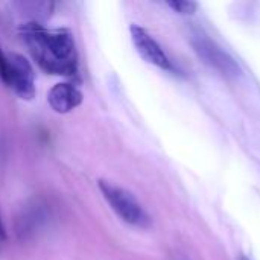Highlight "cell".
I'll return each instance as SVG.
<instances>
[{"mask_svg": "<svg viewBox=\"0 0 260 260\" xmlns=\"http://www.w3.org/2000/svg\"><path fill=\"white\" fill-rule=\"evenodd\" d=\"M18 34L41 70L55 76H78L79 56L73 34L69 29H47L44 24L23 23Z\"/></svg>", "mask_w": 260, "mask_h": 260, "instance_id": "6da1fadb", "label": "cell"}, {"mask_svg": "<svg viewBox=\"0 0 260 260\" xmlns=\"http://www.w3.org/2000/svg\"><path fill=\"white\" fill-rule=\"evenodd\" d=\"M98 186L107 204L123 222L139 229H148L151 225L149 215L129 190L107 180H99Z\"/></svg>", "mask_w": 260, "mask_h": 260, "instance_id": "7a4b0ae2", "label": "cell"}, {"mask_svg": "<svg viewBox=\"0 0 260 260\" xmlns=\"http://www.w3.org/2000/svg\"><path fill=\"white\" fill-rule=\"evenodd\" d=\"M0 81L20 99L35 96V73L30 62L20 53H6L0 47Z\"/></svg>", "mask_w": 260, "mask_h": 260, "instance_id": "3957f363", "label": "cell"}, {"mask_svg": "<svg viewBox=\"0 0 260 260\" xmlns=\"http://www.w3.org/2000/svg\"><path fill=\"white\" fill-rule=\"evenodd\" d=\"M192 46H193L195 52L198 53V56L206 64L216 69L222 75H225V76H238L239 75L241 70H239V66L236 64V61L210 38H207L204 35H195L192 38Z\"/></svg>", "mask_w": 260, "mask_h": 260, "instance_id": "277c9868", "label": "cell"}, {"mask_svg": "<svg viewBox=\"0 0 260 260\" xmlns=\"http://www.w3.org/2000/svg\"><path fill=\"white\" fill-rule=\"evenodd\" d=\"M129 35H131V41H133L137 53L146 62H149L161 70H166V72L174 70L172 61L169 59V56L166 55L163 47L158 44V41L146 29H143L139 24H131Z\"/></svg>", "mask_w": 260, "mask_h": 260, "instance_id": "5b68a950", "label": "cell"}, {"mask_svg": "<svg viewBox=\"0 0 260 260\" xmlns=\"http://www.w3.org/2000/svg\"><path fill=\"white\" fill-rule=\"evenodd\" d=\"M82 101V91L72 82H58L47 93V102L50 108L58 114H67L76 110Z\"/></svg>", "mask_w": 260, "mask_h": 260, "instance_id": "8992f818", "label": "cell"}, {"mask_svg": "<svg viewBox=\"0 0 260 260\" xmlns=\"http://www.w3.org/2000/svg\"><path fill=\"white\" fill-rule=\"evenodd\" d=\"M12 9L17 11V14L23 18H26L24 23H38L44 24L53 14L55 3L53 2H14L11 3Z\"/></svg>", "mask_w": 260, "mask_h": 260, "instance_id": "52a82bcc", "label": "cell"}, {"mask_svg": "<svg viewBox=\"0 0 260 260\" xmlns=\"http://www.w3.org/2000/svg\"><path fill=\"white\" fill-rule=\"evenodd\" d=\"M47 221V210L46 206H41L40 203H35L30 206V209H27L26 212H23V215L18 219V235L26 238L32 233H35L37 230H40V227Z\"/></svg>", "mask_w": 260, "mask_h": 260, "instance_id": "ba28073f", "label": "cell"}, {"mask_svg": "<svg viewBox=\"0 0 260 260\" xmlns=\"http://www.w3.org/2000/svg\"><path fill=\"white\" fill-rule=\"evenodd\" d=\"M166 5L174 12H178V14H183V15H190L198 8V3L192 2V0H169V2H166Z\"/></svg>", "mask_w": 260, "mask_h": 260, "instance_id": "9c48e42d", "label": "cell"}, {"mask_svg": "<svg viewBox=\"0 0 260 260\" xmlns=\"http://www.w3.org/2000/svg\"><path fill=\"white\" fill-rule=\"evenodd\" d=\"M5 244H6V230H5V225H3V221L0 216V251L3 250Z\"/></svg>", "mask_w": 260, "mask_h": 260, "instance_id": "30bf717a", "label": "cell"}, {"mask_svg": "<svg viewBox=\"0 0 260 260\" xmlns=\"http://www.w3.org/2000/svg\"><path fill=\"white\" fill-rule=\"evenodd\" d=\"M239 260H250V259H247L245 256H242V257H241V259H239Z\"/></svg>", "mask_w": 260, "mask_h": 260, "instance_id": "8fae6325", "label": "cell"}]
</instances>
